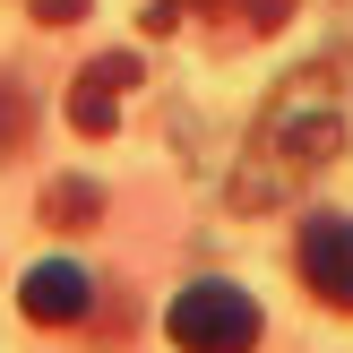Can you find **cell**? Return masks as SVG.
Segmentation results:
<instances>
[{
	"instance_id": "cell-2",
	"label": "cell",
	"mask_w": 353,
	"mask_h": 353,
	"mask_svg": "<svg viewBox=\"0 0 353 353\" xmlns=\"http://www.w3.org/2000/svg\"><path fill=\"white\" fill-rule=\"evenodd\" d=\"M164 336L181 345V353H250L259 345V302L241 285H224V276H199V285L172 293Z\"/></svg>"
},
{
	"instance_id": "cell-4",
	"label": "cell",
	"mask_w": 353,
	"mask_h": 353,
	"mask_svg": "<svg viewBox=\"0 0 353 353\" xmlns=\"http://www.w3.org/2000/svg\"><path fill=\"white\" fill-rule=\"evenodd\" d=\"M121 86H138V52H103V61H86L78 86H69V130H78V138H112Z\"/></svg>"
},
{
	"instance_id": "cell-6",
	"label": "cell",
	"mask_w": 353,
	"mask_h": 353,
	"mask_svg": "<svg viewBox=\"0 0 353 353\" xmlns=\"http://www.w3.org/2000/svg\"><path fill=\"white\" fill-rule=\"evenodd\" d=\"M103 216V190L95 181H52L43 190V224H69V233H78V224H95Z\"/></svg>"
},
{
	"instance_id": "cell-1",
	"label": "cell",
	"mask_w": 353,
	"mask_h": 353,
	"mask_svg": "<svg viewBox=\"0 0 353 353\" xmlns=\"http://www.w3.org/2000/svg\"><path fill=\"white\" fill-rule=\"evenodd\" d=\"M336 155H345V69L336 61H302L276 86V103L259 112V130H250V155H241V172H233V207L293 199V190L319 181Z\"/></svg>"
},
{
	"instance_id": "cell-9",
	"label": "cell",
	"mask_w": 353,
	"mask_h": 353,
	"mask_svg": "<svg viewBox=\"0 0 353 353\" xmlns=\"http://www.w3.org/2000/svg\"><path fill=\"white\" fill-rule=\"evenodd\" d=\"M34 9H43V26H69V17H78L86 0H34Z\"/></svg>"
},
{
	"instance_id": "cell-8",
	"label": "cell",
	"mask_w": 353,
	"mask_h": 353,
	"mask_svg": "<svg viewBox=\"0 0 353 353\" xmlns=\"http://www.w3.org/2000/svg\"><path fill=\"white\" fill-rule=\"evenodd\" d=\"M207 9H233V17H241L250 34H276V26L293 17V0H207Z\"/></svg>"
},
{
	"instance_id": "cell-7",
	"label": "cell",
	"mask_w": 353,
	"mask_h": 353,
	"mask_svg": "<svg viewBox=\"0 0 353 353\" xmlns=\"http://www.w3.org/2000/svg\"><path fill=\"white\" fill-rule=\"evenodd\" d=\"M26 130H34L26 86H17V78H0V155H17V147H26Z\"/></svg>"
},
{
	"instance_id": "cell-3",
	"label": "cell",
	"mask_w": 353,
	"mask_h": 353,
	"mask_svg": "<svg viewBox=\"0 0 353 353\" xmlns=\"http://www.w3.org/2000/svg\"><path fill=\"white\" fill-rule=\"evenodd\" d=\"M293 259H302V285L327 310H353V216H310Z\"/></svg>"
},
{
	"instance_id": "cell-5",
	"label": "cell",
	"mask_w": 353,
	"mask_h": 353,
	"mask_svg": "<svg viewBox=\"0 0 353 353\" xmlns=\"http://www.w3.org/2000/svg\"><path fill=\"white\" fill-rule=\"evenodd\" d=\"M17 310H26L34 327H78L86 310H95V285H86V268H69V259H43V268H26V285H17Z\"/></svg>"
}]
</instances>
